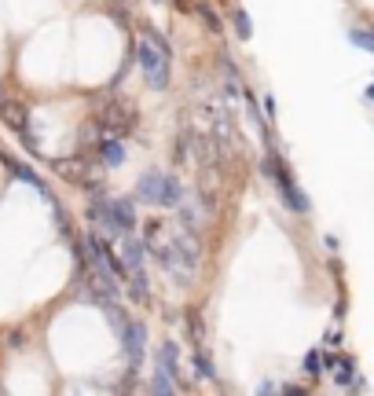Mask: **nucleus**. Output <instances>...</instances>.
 I'll list each match as a JSON object with an SVG mask.
<instances>
[{"mask_svg":"<svg viewBox=\"0 0 374 396\" xmlns=\"http://www.w3.org/2000/svg\"><path fill=\"white\" fill-rule=\"evenodd\" d=\"M136 59H139V70H144V78L147 85L154 88V92H165L169 88V52L165 48H158L151 41V37L139 33V41H136Z\"/></svg>","mask_w":374,"mask_h":396,"instance_id":"1","label":"nucleus"},{"mask_svg":"<svg viewBox=\"0 0 374 396\" xmlns=\"http://www.w3.org/2000/svg\"><path fill=\"white\" fill-rule=\"evenodd\" d=\"M261 173L275 180L282 202H287V209H294V213H308V209H312V202H308V195L301 191V184L294 180V173H290V165H287V162H279V158H264V162H261Z\"/></svg>","mask_w":374,"mask_h":396,"instance_id":"2","label":"nucleus"},{"mask_svg":"<svg viewBox=\"0 0 374 396\" xmlns=\"http://www.w3.org/2000/svg\"><path fill=\"white\" fill-rule=\"evenodd\" d=\"M121 345H125L128 367L144 363V356H147V323L144 319H128V327L121 330Z\"/></svg>","mask_w":374,"mask_h":396,"instance_id":"3","label":"nucleus"},{"mask_svg":"<svg viewBox=\"0 0 374 396\" xmlns=\"http://www.w3.org/2000/svg\"><path fill=\"white\" fill-rule=\"evenodd\" d=\"M96 121H99V129H103V132L121 136V132H133L136 114H133V107H125V103H107V107L96 114Z\"/></svg>","mask_w":374,"mask_h":396,"instance_id":"4","label":"nucleus"},{"mask_svg":"<svg viewBox=\"0 0 374 396\" xmlns=\"http://www.w3.org/2000/svg\"><path fill=\"white\" fill-rule=\"evenodd\" d=\"M162 169H147L144 176L136 180V198L144 202V206H158V195H162Z\"/></svg>","mask_w":374,"mask_h":396,"instance_id":"5","label":"nucleus"},{"mask_svg":"<svg viewBox=\"0 0 374 396\" xmlns=\"http://www.w3.org/2000/svg\"><path fill=\"white\" fill-rule=\"evenodd\" d=\"M99 162L107 165V169H118V165L125 162V147H121V139L114 136V132H103L99 136Z\"/></svg>","mask_w":374,"mask_h":396,"instance_id":"6","label":"nucleus"},{"mask_svg":"<svg viewBox=\"0 0 374 396\" xmlns=\"http://www.w3.org/2000/svg\"><path fill=\"white\" fill-rule=\"evenodd\" d=\"M144 253H147V242L144 239H136L133 232L121 235V261L128 272H136V268H144Z\"/></svg>","mask_w":374,"mask_h":396,"instance_id":"7","label":"nucleus"},{"mask_svg":"<svg viewBox=\"0 0 374 396\" xmlns=\"http://www.w3.org/2000/svg\"><path fill=\"white\" fill-rule=\"evenodd\" d=\"M4 165H8V173L15 176V180L30 184V187H37V191H41L44 198H51V195H48V187H44V180H41V176H37V173H33L26 162H19V158H8V155H4Z\"/></svg>","mask_w":374,"mask_h":396,"instance_id":"8","label":"nucleus"},{"mask_svg":"<svg viewBox=\"0 0 374 396\" xmlns=\"http://www.w3.org/2000/svg\"><path fill=\"white\" fill-rule=\"evenodd\" d=\"M180 202H184V184H180V176L165 173V176H162V195H158V206L176 209Z\"/></svg>","mask_w":374,"mask_h":396,"instance_id":"9","label":"nucleus"},{"mask_svg":"<svg viewBox=\"0 0 374 396\" xmlns=\"http://www.w3.org/2000/svg\"><path fill=\"white\" fill-rule=\"evenodd\" d=\"M110 213H114V221H118L121 235H128V232L136 227V209H133V198H110Z\"/></svg>","mask_w":374,"mask_h":396,"instance_id":"10","label":"nucleus"},{"mask_svg":"<svg viewBox=\"0 0 374 396\" xmlns=\"http://www.w3.org/2000/svg\"><path fill=\"white\" fill-rule=\"evenodd\" d=\"M154 360H158V363H154V367H158V370H165V375H180V349H176V341H162L158 345V356H154Z\"/></svg>","mask_w":374,"mask_h":396,"instance_id":"11","label":"nucleus"},{"mask_svg":"<svg viewBox=\"0 0 374 396\" xmlns=\"http://www.w3.org/2000/svg\"><path fill=\"white\" fill-rule=\"evenodd\" d=\"M0 118H4L15 132H30V110L19 107V103H8L4 99V103H0Z\"/></svg>","mask_w":374,"mask_h":396,"instance_id":"12","label":"nucleus"},{"mask_svg":"<svg viewBox=\"0 0 374 396\" xmlns=\"http://www.w3.org/2000/svg\"><path fill=\"white\" fill-rule=\"evenodd\" d=\"M128 301H139V304H147L151 301V283H147V272L144 268H136V272H128Z\"/></svg>","mask_w":374,"mask_h":396,"instance_id":"13","label":"nucleus"},{"mask_svg":"<svg viewBox=\"0 0 374 396\" xmlns=\"http://www.w3.org/2000/svg\"><path fill=\"white\" fill-rule=\"evenodd\" d=\"M356 378H359V370H356V363H352V356H345V360L334 363V381H338L341 389H352Z\"/></svg>","mask_w":374,"mask_h":396,"instance_id":"14","label":"nucleus"},{"mask_svg":"<svg viewBox=\"0 0 374 396\" xmlns=\"http://www.w3.org/2000/svg\"><path fill=\"white\" fill-rule=\"evenodd\" d=\"M191 367H195V378H202V381H213V378H216L213 360H210V352H205L202 345H195V356H191Z\"/></svg>","mask_w":374,"mask_h":396,"instance_id":"15","label":"nucleus"},{"mask_svg":"<svg viewBox=\"0 0 374 396\" xmlns=\"http://www.w3.org/2000/svg\"><path fill=\"white\" fill-rule=\"evenodd\" d=\"M195 15L205 22V30H213V33H221L224 30V22H221V15H216V11L210 8V4H205V0H198V4H195Z\"/></svg>","mask_w":374,"mask_h":396,"instance_id":"16","label":"nucleus"},{"mask_svg":"<svg viewBox=\"0 0 374 396\" xmlns=\"http://www.w3.org/2000/svg\"><path fill=\"white\" fill-rule=\"evenodd\" d=\"M151 393H158V396H169V393H176V378L154 367V378H151Z\"/></svg>","mask_w":374,"mask_h":396,"instance_id":"17","label":"nucleus"},{"mask_svg":"<svg viewBox=\"0 0 374 396\" xmlns=\"http://www.w3.org/2000/svg\"><path fill=\"white\" fill-rule=\"evenodd\" d=\"M231 26H235V37H239V41H250V37H253V22H250V15H246V11H235V15H231Z\"/></svg>","mask_w":374,"mask_h":396,"instance_id":"18","label":"nucleus"},{"mask_svg":"<svg viewBox=\"0 0 374 396\" xmlns=\"http://www.w3.org/2000/svg\"><path fill=\"white\" fill-rule=\"evenodd\" d=\"M107 316H110V327L118 330V338H121V330L128 327V312L121 309V304H110V301H107Z\"/></svg>","mask_w":374,"mask_h":396,"instance_id":"19","label":"nucleus"},{"mask_svg":"<svg viewBox=\"0 0 374 396\" xmlns=\"http://www.w3.org/2000/svg\"><path fill=\"white\" fill-rule=\"evenodd\" d=\"M349 41L359 44V48H367V52H374V33L371 30H349Z\"/></svg>","mask_w":374,"mask_h":396,"instance_id":"20","label":"nucleus"},{"mask_svg":"<svg viewBox=\"0 0 374 396\" xmlns=\"http://www.w3.org/2000/svg\"><path fill=\"white\" fill-rule=\"evenodd\" d=\"M319 370H323V356H319V352L312 349V352L305 356V375H312V378H316Z\"/></svg>","mask_w":374,"mask_h":396,"instance_id":"21","label":"nucleus"},{"mask_svg":"<svg viewBox=\"0 0 374 396\" xmlns=\"http://www.w3.org/2000/svg\"><path fill=\"white\" fill-rule=\"evenodd\" d=\"M221 70L228 74V78H231V81H239V70H235V62H231L228 55H221Z\"/></svg>","mask_w":374,"mask_h":396,"instance_id":"22","label":"nucleus"},{"mask_svg":"<svg viewBox=\"0 0 374 396\" xmlns=\"http://www.w3.org/2000/svg\"><path fill=\"white\" fill-rule=\"evenodd\" d=\"M191 338H195V341H202V319H195V312H191Z\"/></svg>","mask_w":374,"mask_h":396,"instance_id":"23","label":"nucleus"},{"mask_svg":"<svg viewBox=\"0 0 374 396\" xmlns=\"http://www.w3.org/2000/svg\"><path fill=\"white\" fill-rule=\"evenodd\" d=\"M264 118H268V121L275 118V99H272V96H264Z\"/></svg>","mask_w":374,"mask_h":396,"instance_id":"24","label":"nucleus"},{"mask_svg":"<svg viewBox=\"0 0 374 396\" xmlns=\"http://www.w3.org/2000/svg\"><path fill=\"white\" fill-rule=\"evenodd\" d=\"M305 389L301 386H294V381H287V386H282V396H301Z\"/></svg>","mask_w":374,"mask_h":396,"instance_id":"25","label":"nucleus"},{"mask_svg":"<svg viewBox=\"0 0 374 396\" xmlns=\"http://www.w3.org/2000/svg\"><path fill=\"white\" fill-rule=\"evenodd\" d=\"M367 99H374V85H371V88H367Z\"/></svg>","mask_w":374,"mask_h":396,"instance_id":"26","label":"nucleus"},{"mask_svg":"<svg viewBox=\"0 0 374 396\" xmlns=\"http://www.w3.org/2000/svg\"><path fill=\"white\" fill-rule=\"evenodd\" d=\"M0 103H4V92H0Z\"/></svg>","mask_w":374,"mask_h":396,"instance_id":"27","label":"nucleus"},{"mask_svg":"<svg viewBox=\"0 0 374 396\" xmlns=\"http://www.w3.org/2000/svg\"><path fill=\"white\" fill-rule=\"evenodd\" d=\"M154 4H162V0H154Z\"/></svg>","mask_w":374,"mask_h":396,"instance_id":"28","label":"nucleus"}]
</instances>
